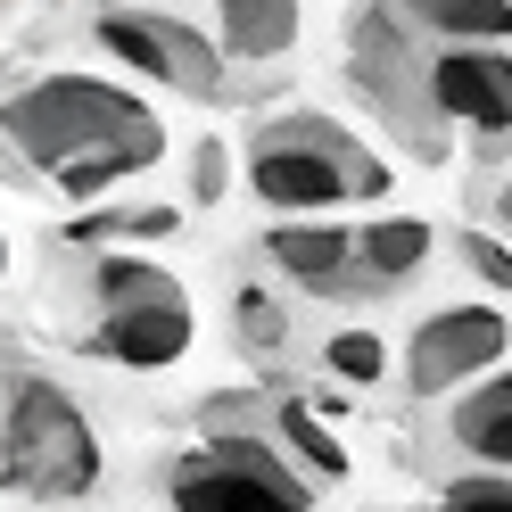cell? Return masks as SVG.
I'll use <instances>...</instances> for the list:
<instances>
[{
    "label": "cell",
    "instance_id": "1",
    "mask_svg": "<svg viewBox=\"0 0 512 512\" xmlns=\"http://www.w3.org/2000/svg\"><path fill=\"white\" fill-rule=\"evenodd\" d=\"M9 149L25 174L58 182L67 199H100L124 174H141L166 157V124L141 91L108 75H34L9 91Z\"/></svg>",
    "mask_w": 512,
    "mask_h": 512
},
{
    "label": "cell",
    "instance_id": "2",
    "mask_svg": "<svg viewBox=\"0 0 512 512\" xmlns=\"http://www.w3.org/2000/svg\"><path fill=\"white\" fill-rule=\"evenodd\" d=\"M223 413L199 446L166 455V504L174 512H314V479L281 455L265 430V397H215Z\"/></svg>",
    "mask_w": 512,
    "mask_h": 512
},
{
    "label": "cell",
    "instance_id": "3",
    "mask_svg": "<svg viewBox=\"0 0 512 512\" xmlns=\"http://www.w3.org/2000/svg\"><path fill=\"white\" fill-rule=\"evenodd\" d=\"M240 174L256 190V207H281V223H323V207L389 199V157H372L347 124L314 116V108L256 124Z\"/></svg>",
    "mask_w": 512,
    "mask_h": 512
},
{
    "label": "cell",
    "instance_id": "4",
    "mask_svg": "<svg viewBox=\"0 0 512 512\" xmlns=\"http://www.w3.org/2000/svg\"><path fill=\"white\" fill-rule=\"evenodd\" d=\"M91 347L124 372H166L190 356V290L141 248H116V256H91Z\"/></svg>",
    "mask_w": 512,
    "mask_h": 512
},
{
    "label": "cell",
    "instance_id": "5",
    "mask_svg": "<svg viewBox=\"0 0 512 512\" xmlns=\"http://www.w3.org/2000/svg\"><path fill=\"white\" fill-rule=\"evenodd\" d=\"M100 430L50 372H9V488L25 504H75L100 488Z\"/></svg>",
    "mask_w": 512,
    "mask_h": 512
},
{
    "label": "cell",
    "instance_id": "6",
    "mask_svg": "<svg viewBox=\"0 0 512 512\" xmlns=\"http://www.w3.org/2000/svg\"><path fill=\"white\" fill-rule=\"evenodd\" d=\"M91 42H100L124 75H149V83H166V91H190V100H223V42H215V25H190V17H166V9H100L83 25Z\"/></svg>",
    "mask_w": 512,
    "mask_h": 512
},
{
    "label": "cell",
    "instance_id": "7",
    "mask_svg": "<svg viewBox=\"0 0 512 512\" xmlns=\"http://www.w3.org/2000/svg\"><path fill=\"white\" fill-rule=\"evenodd\" d=\"M504 347H512V323L504 306H438L413 323L405 339V397L413 405H446V397H471L479 380L504 372Z\"/></svg>",
    "mask_w": 512,
    "mask_h": 512
},
{
    "label": "cell",
    "instance_id": "8",
    "mask_svg": "<svg viewBox=\"0 0 512 512\" xmlns=\"http://www.w3.org/2000/svg\"><path fill=\"white\" fill-rule=\"evenodd\" d=\"M356 91L413 141V157H430V166L446 157V133L430 116V91H422V50H413L405 17H364L356 25Z\"/></svg>",
    "mask_w": 512,
    "mask_h": 512
},
{
    "label": "cell",
    "instance_id": "9",
    "mask_svg": "<svg viewBox=\"0 0 512 512\" xmlns=\"http://www.w3.org/2000/svg\"><path fill=\"white\" fill-rule=\"evenodd\" d=\"M422 91L438 133H471L479 149L512 141V50H422Z\"/></svg>",
    "mask_w": 512,
    "mask_h": 512
},
{
    "label": "cell",
    "instance_id": "10",
    "mask_svg": "<svg viewBox=\"0 0 512 512\" xmlns=\"http://www.w3.org/2000/svg\"><path fill=\"white\" fill-rule=\"evenodd\" d=\"M265 265L306 298H364L356 281V232L347 223H273L265 232Z\"/></svg>",
    "mask_w": 512,
    "mask_h": 512
},
{
    "label": "cell",
    "instance_id": "11",
    "mask_svg": "<svg viewBox=\"0 0 512 512\" xmlns=\"http://www.w3.org/2000/svg\"><path fill=\"white\" fill-rule=\"evenodd\" d=\"M446 455H463L471 471H504L512 479V372L479 380L471 397L446 405Z\"/></svg>",
    "mask_w": 512,
    "mask_h": 512
},
{
    "label": "cell",
    "instance_id": "12",
    "mask_svg": "<svg viewBox=\"0 0 512 512\" xmlns=\"http://www.w3.org/2000/svg\"><path fill=\"white\" fill-rule=\"evenodd\" d=\"M430 248H438V232L422 215H372V223H356V281H364V298H389V290H405V281H422Z\"/></svg>",
    "mask_w": 512,
    "mask_h": 512
},
{
    "label": "cell",
    "instance_id": "13",
    "mask_svg": "<svg viewBox=\"0 0 512 512\" xmlns=\"http://www.w3.org/2000/svg\"><path fill=\"white\" fill-rule=\"evenodd\" d=\"M397 17L430 50H512V0H413Z\"/></svg>",
    "mask_w": 512,
    "mask_h": 512
},
{
    "label": "cell",
    "instance_id": "14",
    "mask_svg": "<svg viewBox=\"0 0 512 512\" xmlns=\"http://www.w3.org/2000/svg\"><path fill=\"white\" fill-rule=\"evenodd\" d=\"M298 34H306V17L281 9V0H223L215 9V42L232 67H281L298 50Z\"/></svg>",
    "mask_w": 512,
    "mask_h": 512
},
{
    "label": "cell",
    "instance_id": "15",
    "mask_svg": "<svg viewBox=\"0 0 512 512\" xmlns=\"http://www.w3.org/2000/svg\"><path fill=\"white\" fill-rule=\"evenodd\" d=\"M265 430L281 438V455H290L306 479H347V446L323 430V405H306V397H265Z\"/></svg>",
    "mask_w": 512,
    "mask_h": 512
},
{
    "label": "cell",
    "instance_id": "16",
    "mask_svg": "<svg viewBox=\"0 0 512 512\" xmlns=\"http://www.w3.org/2000/svg\"><path fill=\"white\" fill-rule=\"evenodd\" d=\"M174 223H182L174 207H116V215H83V223H67V240H83V248L108 240V256H116V248H133V240H166Z\"/></svg>",
    "mask_w": 512,
    "mask_h": 512
},
{
    "label": "cell",
    "instance_id": "17",
    "mask_svg": "<svg viewBox=\"0 0 512 512\" xmlns=\"http://www.w3.org/2000/svg\"><path fill=\"white\" fill-rule=\"evenodd\" d=\"M232 323H240V347H248V356L281 364V347H290V314H281V298L265 290V281H248V290L232 298Z\"/></svg>",
    "mask_w": 512,
    "mask_h": 512
},
{
    "label": "cell",
    "instance_id": "18",
    "mask_svg": "<svg viewBox=\"0 0 512 512\" xmlns=\"http://www.w3.org/2000/svg\"><path fill=\"white\" fill-rule=\"evenodd\" d=\"M323 372L339 380V389H372V380L389 372V347H380L372 331H331L323 339Z\"/></svg>",
    "mask_w": 512,
    "mask_h": 512
},
{
    "label": "cell",
    "instance_id": "19",
    "mask_svg": "<svg viewBox=\"0 0 512 512\" xmlns=\"http://www.w3.org/2000/svg\"><path fill=\"white\" fill-rule=\"evenodd\" d=\"M438 512H512V479L504 471H455L438 488Z\"/></svg>",
    "mask_w": 512,
    "mask_h": 512
},
{
    "label": "cell",
    "instance_id": "20",
    "mask_svg": "<svg viewBox=\"0 0 512 512\" xmlns=\"http://www.w3.org/2000/svg\"><path fill=\"white\" fill-rule=\"evenodd\" d=\"M455 248H463V273H479L488 290H512V240H496V232H463Z\"/></svg>",
    "mask_w": 512,
    "mask_h": 512
},
{
    "label": "cell",
    "instance_id": "21",
    "mask_svg": "<svg viewBox=\"0 0 512 512\" xmlns=\"http://www.w3.org/2000/svg\"><path fill=\"white\" fill-rule=\"evenodd\" d=\"M223 182H232V157H223V141H199V157H190V190L215 207V199H223Z\"/></svg>",
    "mask_w": 512,
    "mask_h": 512
},
{
    "label": "cell",
    "instance_id": "22",
    "mask_svg": "<svg viewBox=\"0 0 512 512\" xmlns=\"http://www.w3.org/2000/svg\"><path fill=\"white\" fill-rule=\"evenodd\" d=\"M496 223H504V240H512V182L496 190Z\"/></svg>",
    "mask_w": 512,
    "mask_h": 512
}]
</instances>
